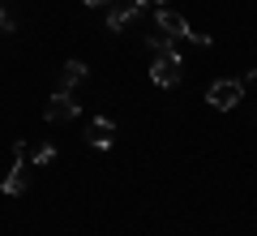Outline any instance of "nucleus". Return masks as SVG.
I'll return each mask as SVG.
<instances>
[{"label":"nucleus","instance_id":"nucleus-5","mask_svg":"<svg viewBox=\"0 0 257 236\" xmlns=\"http://www.w3.org/2000/svg\"><path fill=\"white\" fill-rule=\"evenodd\" d=\"M86 142H90L94 150H107V146L116 142V125H111V116H94L90 125H86Z\"/></svg>","mask_w":257,"mask_h":236},{"label":"nucleus","instance_id":"nucleus-1","mask_svg":"<svg viewBox=\"0 0 257 236\" xmlns=\"http://www.w3.org/2000/svg\"><path fill=\"white\" fill-rule=\"evenodd\" d=\"M180 77H184V56H180V47L159 52L155 64H150V82H155V86H180Z\"/></svg>","mask_w":257,"mask_h":236},{"label":"nucleus","instance_id":"nucleus-10","mask_svg":"<svg viewBox=\"0 0 257 236\" xmlns=\"http://www.w3.org/2000/svg\"><path fill=\"white\" fill-rule=\"evenodd\" d=\"M13 35V18H9V9H0V43Z\"/></svg>","mask_w":257,"mask_h":236},{"label":"nucleus","instance_id":"nucleus-11","mask_svg":"<svg viewBox=\"0 0 257 236\" xmlns=\"http://www.w3.org/2000/svg\"><path fill=\"white\" fill-rule=\"evenodd\" d=\"M189 39H193V43H197V47H210V43H214L210 35H197V30H189Z\"/></svg>","mask_w":257,"mask_h":236},{"label":"nucleus","instance_id":"nucleus-2","mask_svg":"<svg viewBox=\"0 0 257 236\" xmlns=\"http://www.w3.org/2000/svg\"><path fill=\"white\" fill-rule=\"evenodd\" d=\"M77 112H82V103H77L73 91H56L52 99L43 103V120L47 125H69V120H77Z\"/></svg>","mask_w":257,"mask_h":236},{"label":"nucleus","instance_id":"nucleus-14","mask_svg":"<svg viewBox=\"0 0 257 236\" xmlns=\"http://www.w3.org/2000/svg\"><path fill=\"white\" fill-rule=\"evenodd\" d=\"M146 5H155V9H163V5H167V0H146Z\"/></svg>","mask_w":257,"mask_h":236},{"label":"nucleus","instance_id":"nucleus-12","mask_svg":"<svg viewBox=\"0 0 257 236\" xmlns=\"http://www.w3.org/2000/svg\"><path fill=\"white\" fill-rule=\"evenodd\" d=\"M82 5H90V9H103V5H111V0H82Z\"/></svg>","mask_w":257,"mask_h":236},{"label":"nucleus","instance_id":"nucleus-8","mask_svg":"<svg viewBox=\"0 0 257 236\" xmlns=\"http://www.w3.org/2000/svg\"><path fill=\"white\" fill-rule=\"evenodd\" d=\"M52 159H56V146H52V142H43V146H30V164H35V168H47Z\"/></svg>","mask_w":257,"mask_h":236},{"label":"nucleus","instance_id":"nucleus-4","mask_svg":"<svg viewBox=\"0 0 257 236\" xmlns=\"http://www.w3.org/2000/svg\"><path fill=\"white\" fill-rule=\"evenodd\" d=\"M155 30H163L167 39H189V18L184 13H176V9H159L155 13Z\"/></svg>","mask_w":257,"mask_h":236},{"label":"nucleus","instance_id":"nucleus-7","mask_svg":"<svg viewBox=\"0 0 257 236\" xmlns=\"http://www.w3.org/2000/svg\"><path fill=\"white\" fill-rule=\"evenodd\" d=\"M86 73H90V69H86L82 60H69V64L60 69V86H56V91H77V86L86 82Z\"/></svg>","mask_w":257,"mask_h":236},{"label":"nucleus","instance_id":"nucleus-9","mask_svg":"<svg viewBox=\"0 0 257 236\" xmlns=\"http://www.w3.org/2000/svg\"><path fill=\"white\" fill-rule=\"evenodd\" d=\"M146 43L155 47V52H167V47H172V39H167L163 30H150V35H146Z\"/></svg>","mask_w":257,"mask_h":236},{"label":"nucleus","instance_id":"nucleus-13","mask_svg":"<svg viewBox=\"0 0 257 236\" xmlns=\"http://www.w3.org/2000/svg\"><path fill=\"white\" fill-rule=\"evenodd\" d=\"M248 86H253V91H257V69H253V73H248Z\"/></svg>","mask_w":257,"mask_h":236},{"label":"nucleus","instance_id":"nucleus-6","mask_svg":"<svg viewBox=\"0 0 257 236\" xmlns=\"http://www.w3.org/2000/svg\"><path fill=\"white\" fill-rule=\"evenodd\" d=\"M142 9H146V0H128V5H120V9H111L107 13V30H124Z\"/></svg>","mask_w":257,"mask_h":236},{"label":"nucleus","instance_id":"nucleus-3","mask_svg":"<svg viewBox=\"0 0 257 236\" xmlns=\"http://www.w3.org/2000/svg\"><path fill=\"white\" fill-rule=\"evenodd\" d=\"M240 99H244V82H236V77H219V82H210V91H206V103L219 108V112H231Z\"/></svg>","mask_w":257,"mask_h":236}]
</instances>
